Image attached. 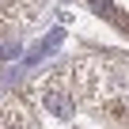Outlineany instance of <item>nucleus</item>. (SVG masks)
Here are the masks:
<instances>
[{
    "label": "nucleus",
    "instance_id": "f257e3e1",
    "mask_svg": "<svg viewBox=\"0 0 129 129\" xmlns=\"http://www.w3.org/2000/svg\"><path fill=\"white\" fill-rule=\"evenodd\" d=\"M61 42H64V34H61V30H49V34H46V38H42V42L30 49V53H27V64H38L42 57H49V53H53Z\"/></svg>",
    "mask_w": 129,
    "mask_h": 129
},
{
    "label": "nucleus",
    "instance_id": "f03ea898",
    "mask_svg": "<svg viewBox=\"0 0 129 129\" xmlns=\"http://www.w3.org/2000/svg\"><path fill=\"white\" fill-rule=\"evenodd\" d=\"M0 57H4V61H12V57H19V46H15V42H8L4 49H0Z\"/></svg>",
    "mask_w": 129,
    "mask_h": 129
}]
</instances>
